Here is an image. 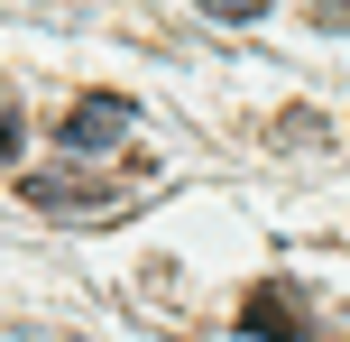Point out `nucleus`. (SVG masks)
Here are the masks:
<instances>
[{
	"mask_svg": "<svg viewBox=\"0 0 350 342\" xmlns=\"http://www.w3.org/2000/svg\"><path fill=\"white\" fill-rule=\"evenodd\" d=\"M203 10H212V19H258L267 0H203Z\"/></svg>",
	"mask_w": 350,
	"mask_h": 342,
	"instance_id": "obj_4",
	"label": "nucleus"
},
{
	"mask_svg": "<svg viewBox=\"0 0 350 342\" xmlns=\"http://www.w3.org/2000/svg\"><path fill=\"white\" fill-rule=\"evenodd\" d=\"M18 139H28V130H18V111H10V102H0V167H10V158H18Z\"/></svg>",
	"mask_w": 350,
	"mask_h": 342,
	"instance_id": "obj_3",
	"label": "nucleus"
},
{
	"mask_svg": "<svg viewBox=\"0 0 350 342\" xmlns=\"http://www.w3.org/2000/svg\"><path fill=\"white\" fill-rule=\"evenodd\" d=\"M295 324H304V306H295L286 287H258V296L240 306V333H295Z\"/></svg>",
	"mask_w": 350,
	"mask_h": 342,
	"instance_id": "obj_2",
	"label": "nucleus"
},
{
	"mask_svg": "<svg viewBox=\"0 0 350 342\" xmlns=\"http://www.w3.org/2000/svg\"><path fill=\"white\" fill-rule=\"evenodd\" d=\"M120 139H129V102H120V93H83V102L65 111V148H74V158L120 148Z\"/></svg>",
	"mask_w": 350,
	"mask_h": 342,
	"instance_id": "obj_1",
	"label": "nucleus"
}]
</instances>
